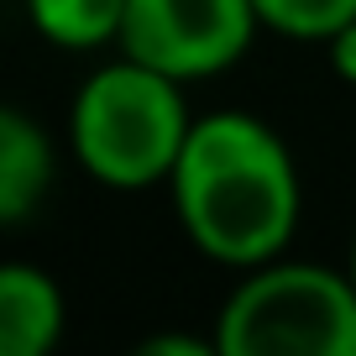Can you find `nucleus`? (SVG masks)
<instances>
[{"instance_id": "nucleus-1", "label": "nucleus", "mask_w": 356, "mask_h": 356, "mask_svg": "<svg viewBox=\"0 0 356 356\" xmlns=\"http://www.w3.org/2000/svg\"><path fill=\"white\" fill-rule=\"evenodd\" d=\"M168 194L189 246L236 273L283 257L304 215L299 163L252 111L200 115L168 173Z\"/></svg>"}, {"instance_id": "nucleus-2", "label": "nucleus", "mask_w": 356, "mask_h": 356, "mask_svg": "<svg viewBox=\"0 0 356 356\" xmlns=\"http://www.w3.org/2000/svg\"><path fill=\"white\" fill-rule=\"evenodd\" d=\"M189 131L194 115L184 84L126 53L95 68L68 105V152L95 184L121 194L168 184Z\"/></svg>"}, {"instance_id": "nucleus-3", "label": "nucleus", "mask_w": 356, "mask_h": 356, "mask_svg": "<svg viewBox=\"0 0 356 356\" xmlns=\"http://www.w3.org/2000/svg\"><path fill=\"white\" fill-rule=\"evenodd\" d=\"M220 356H356V283L325 262L252 267L215 314Z\"/></svg>"}, {"instance_id": "nucleus-4", "label": "nucleus", "mask_w": 356, "mask_h": 356, "mask_svg": "<svg viewBox=\"0 0 356 356\" xmlns=\"http://www.w3.org/2000/svg\"><path fill=\"white\" fill-rule=\"evenodd\" d=\"M257 32L262 22L252 0H126L115 47L178 84H194L236 68Z\"/></svg>"}, {"instance_id": "nucleus-5", "label": "nucleus", "mask_w": 356, "mask_h": 356, "mask_svg": "<svg viewBox=\"0 0 356 356\" xmlns=\"http://www.w3.org/2000/svg\"><path fill=\"white\" fill-rule=\"evenodd\" d=\"M68 325L63 289L37 262L0 267V356H47Z\"/></svg>"}, {"instance_id": "nucleus-6", "label": "nucleus", "mask_w": 356, "mask_h": 356, "mask_svg": "<svg viewBox=\"0 0 356 356\" xmlns=\"http://www.w3.org/2000/svg\"><path fill=\"white\" fill-rule=\"evenodd\" d=\"M53 178H58L53 136L22 105H6L0 111V220L22 225L53 194Z\"/></svg>"}, {"instance_id": "nucleus-7", "label": "nucleus", "mask_w": 356, "mask_h": 356, "mask_svg": "<svg viewBox=\"0 0 356 356\" xmlns=\"http://www.w3.org/2000/svg\"><path fill=\"white\" fill-rule=\"evenodd\" d=\"M26 22L63 53H95L105 42H121L126 0H26Z\"/></svg>"}, {"instance_id": "nucleus-8", "label": "nucleus", "mask_w": 356, "mask_h": 356, "mask_svg": "<svg viewBox=\"0 0 356 356\" xmlns=\"http://www.w3.org/2000/svg\"><path fill=\"white\" fill-rule=\"evenodd\" d=\"M262 32L289 42H330L341 26L356 22V0H252Z\"/></svg>"}, {"instance_id": "nucleus-9", "label": "nucleus", "mask_w": 356, "mask_h": 356, "mask_svg": "<svg viewBox=\"0 0 356 356\" xmlns=\"http://www.w3.org/2000/svg\"><path fill=\"white\" fill-rule=\"evenodd\" d=\"M136 356H220V346H215V335L204 341V335H152V341L136 346Z\"/></svg>"}, {"instance_id": "nucleus-10", "label": "nucleus", "mask_w": 356, "mask_h": 356, "mask_svg": "<svg viewBox=\"0 0 356 356\" xmlns=\"http://www.w3.org/2000/svg\"><path fill=\"white\" fill-rule=\"evenodd\" d=\"M325 53H330V74L346 79V84H356V22L341 26V32L325 42Z\"/></svg>"}, {"instance_id": "nucleus-11", "label": "nucleus", "mask_w": 356, "mask_h": 356, "mask_svg": "<svg viewBox=\"0 0 356 356\" xmlns=\"http://www.w3.org/2000/svg\"><path fill=\"white\" fill-rule=\"evenodd\" d=\"M346 273H351V283H356V231H351V257H346Z\"/></svg>"}]
</instances>
